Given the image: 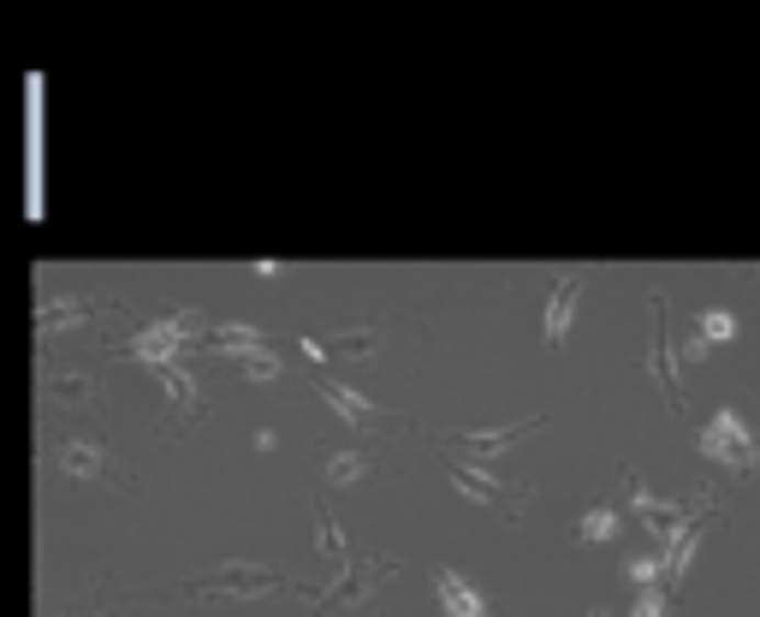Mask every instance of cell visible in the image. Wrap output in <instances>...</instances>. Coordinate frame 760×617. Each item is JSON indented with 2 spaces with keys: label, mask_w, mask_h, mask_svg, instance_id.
<instances>
[{
  "label": "cell",
  "mask_w": 760,
  "mask_h": 617,
  "mask_svg": "<svg viewBox=\"0 0 760 617\" xmlns=\"http://www.w3.org/2000/svg\"><path fill=\"white\" fill-rule=\"evenodd\" d=\"M488 617H493V612H488Z\"/></svg>",
  "instance_id": "cell-18"
},
{
  "label": "cell",
  "mask_w": 760,
  "mask_h": 617,
  "mask_svg": "<svg viewBox=\"0 0 760 617\" xmlns=\"http://www.w3.org/2000/svg\"><path fill=\"white\" fill-rule=\"evenodd\" d=\"M315 386H321V399H327L333 410H339V416L350 422V428H362V434H380V428H392V410H380V404H369L362 399V392H350V386H333L327 374H315Z\"/></svg>",
  "instance_id": "cell-5"
},
{
  "label": "cell",
  "mask_w": 760,
  "mask_h": 617,
  "mask_svg": "<svg viewBox=\"0 0 760 617\" xmlns=\"http://www.w3.org/2000/svg\"><path fill=\"white\" fill-rule=\"evenodd\" d=\"M375 345H380V333H375V327H362V333H339V339H333V350H339V357H369Z\"/></svg>",
  "instance_id": "cell-13"
},
{
  "label": "cell",
  "mask_w": 760,
  "mask_h": 617,
  "mask_svg": "<svg viewBox=\"0 0 760 617\" xmlns=\"http://www.w3.org/2000/svg\"><path fill=\"white\" fill-rule=\"evenodd\" d=\"M577 298H582V273H559L552 279V298H547V350H559L565 345V333H570V315H577Z\"/></svg>",
  "instance_id": "cell-8"
},
{
  "label": "cell",
  "mask_w": 760,
  "mask_h": 617,
  "mask_svg": "<svg viewBox=\"0 0 760 617\" xmlns=\"http://www.w3.org/2000/svg\"><path fill=\"white\" fill-rule=\"evenodd\" d=\"M713 517H719V505H701V517H690L678 535H671V547H666V582H660L666 594L683 582V570H690V558H695V547H701V535H707Z\"/></svg>",
  "instance_id": "cell-7"
},
{
  "label": "cell",
  "mask_w": 760,
  "mask_h": 617,
  "mask_svg": "<svg viewBox=\"0 0 760 617\" xmlns=\"http://www.w3.org/2000/svg\"><path fill=\"white\" fill-rule=\"evenodd\" d=\"M589 617H612V612H589Z\"/></svg>",
  "instance_id": "cell-17"
},
{
  "label": "cell",
  "mask_w": 760,
  "mask_h": 617,
  "mask_svg": "<svg viewBox=\"0 0 760 617\" xmlns=\"http://www.w3.org/2000/svg\"><path fill=\"white\" fill-rule=\"evenodd\" d=\"M701 451H707L713 463H725L730 475H755V463H760V439L742 428V416L737 410H719V416L707 422V428H701Z\"/></svg>",
  "instance_id": "cell-2"
},
{
  "label": "cell",
  "mask_w": 760,
  "mask_h": 617,
  "mask_svg": "<svg viewBox=\"0 0 760 617\" xmlns=\"http://www.w3.org/2000/svg\"><path fill=\"white\" fill-rule=\"evenodd\" d=\"M618 528H624V511H618V505H594L589 517L577 523V535L601 547V540H618Z\"/></svg>",
  "instance_id": "cell-11"
},
{
  "label": "cell",
  "mask_w": 760,
  "mask_h": 617,
  "mask_svg": "<svg viewBox=\"0 0 760 617\" xmlns=\"http://www.w3.org/2000/svg\"><path fill=\"white\" fill-rule=\"evenodd\" d=\"M624 498H630V511H636V517L648 523V528H653V535H660V540H671V535H678V528H683V523H678L683 511L671 505V498L660 505V498H653L648 487H641V469H624Z\"/></svg>",
  "instance_id": "cell-6"
},
{
  "label": "cell",
  "mask_w": 760,
  "mask_h": 617,
  "mask_svg": "<svg viewBox=\"0 0 760 617\" xmlns=\"http://www.w3.org/2000/svg\"><path fill=\"white\" fill-rule=\"evenodd\" d=\"M315 517H321V552L345 558V540H339V528H333V517H327V511H315Z\"/></svg>",
  "instance_id": "cell-16"
},
{
  "label": "cell",
  "mask_w": 760,
  "mask_h": 617,
  "mask_svg": "<svg viewBox=\"0 0 760 617\" xmlns=\"http://www.w3.org/2000/svg\"><path fill=\"white\" fill-rule=\"evenodd\" d=\"M730 333H737V321H730L725 308H707V315H695V339H701V345H725Z\"/></svg>",
  "instance_id": "cell-12"
},
{
  "label": "cell",
  "mask_w": 760,
  "mask_h": 617,
  "mask_svg": "<svg viewBox=\"0 0 760 617\" xmlns=\"http://www.w3.org/2000/svg\"><path fill=\"white\" fill-rule=\"evenodd\" d=\"M345 582L327 587V594H315V606H345V599H369L380 582L399 576V558H345Z\"/></svg>",
  "instance_id": "cell-4"
},
{
  "label": "cell",
  "mask_w": 760,
  "mask_h": 617,
  "mask_svg": "<svg viewBox=\"0 0 760 617\" xmlns=\"http://www.w3.org/2000/svg\"><path fill=\"white\" fill-rule=\"evenodd\" d=\"M434 594H440V612L446 617H488V599H481L476 587L463 582L458 570H446V564L434 570Z\"/></svg>",
  "instance_id": "cell-10"
},
{
  "label": "cell",
  "mask_w": 760,
  "mask_h": 617,
  "mask_svg": "<svg viewBox=\"0 0 760 617\" xmlns=\"http://www.w3.org/2000/svg\"><path fill=\"white\" fill-rule=\"evenodd\" d=\"M648 369H653V380L666 386L671 410H683V386H678V374H671V327H666V298H653V350H648Z\"/></svg>",
  "instance_id": "cell-9"
},
{
  "label": "cell",
  "mask_w": 760,
  "mask_h": 617,
  "mask_svg": "<svg viewBox=\"0 0 760 617\" xmlns=\"http://www.w3.org/2000/svg\"><path fill=\"white\" fill-rule=\"evenodd\" d=\"M547 416H523V422H505V428H451V434H440V446H451V451H476V463H500L517 439H529L535 428Z\"/></svg>",
  "instance_id": "cell-3"
},
{
  "label": "cell",
  "mask_w": 760,
  "mask_h": 617,
  "mask_svg": "<svg viewBox=\"0 0 760 617\" xmlns=\"http://www.w3.org/2000/svg\"><path fill=\"white\" fill-rule=\"evenodd\" d=\"M666 612H671V594H666V587H641L636 606H630V617H666Z\"/></svg>",
  "instance_id": "cell-14"
},
{
  "label": "cell",
  "mask_w": 760,
  "mask_h": 617,
  "mask_svg": "<svg viewBox=\"0 0 760 617\" xmlns=\"http://www.w3.org/2000/svg\"><path fill=\"white\" fill-rule=\"evenodd\" d=\"M446 475H451V487H458L463 498H476V505L500 511L505 523H517V517H523V505H529V487H505V481L493 475L488 463H470V458H446Z\"/></svg>",
  "instance_id": "cell-1"
},
{
  "label": "cell",
  "mask_w": 760,
  "mask_h": 617,
  "mask_svg": "<svg viewBox=\"0 0 760 617\" xmlns=\"http://www.w3.org/2000/svg\"><path fill=\"white\" fill-rule=\"evenodd\" d=\"M327 475L339 481V487H345V481H362V475H369V458H357V451H345V458H333V463H327Z\"/></svg>",
  "instance_id": "cell-15"
}]
</instances>
